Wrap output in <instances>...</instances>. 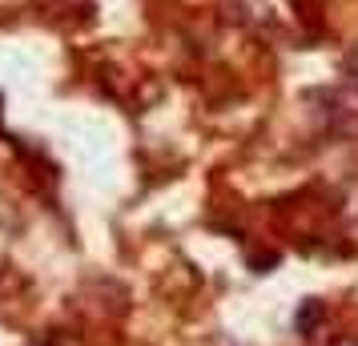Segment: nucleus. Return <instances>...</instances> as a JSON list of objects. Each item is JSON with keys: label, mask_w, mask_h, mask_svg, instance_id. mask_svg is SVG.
<instances>
[{"label": "nucleus", "mask_w": 358, "mask_h": 346, "mask_svg": "<svg viewBox=\"0 0 358 346\" xmlns=\"http://www.w3.org/2000/svg\"><path fill=\"white\" fill-rule=\"evenodd\" d=\"M314 318H322V306H318V302H310L306 310H302V318H298V326H302V330H310V322H314Z\"/></svg>", "instance_id": "nucleus-1"}]
</instances>
